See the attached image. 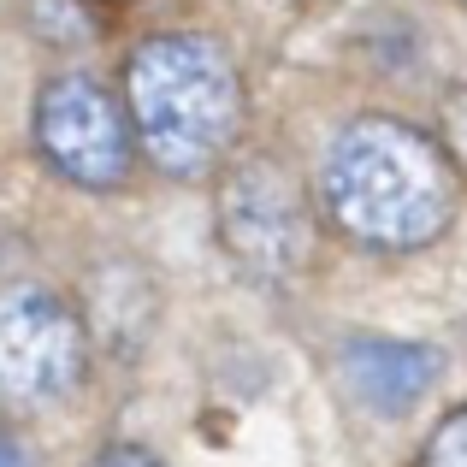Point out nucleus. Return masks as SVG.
Masks as SVG:
<instances>
[{
  "label": "nucleus",
  "instance_id": "obj_6",
  "mask_svg": "<svg viewBox=\"0 0 467 467\" xmlns=\"http://www.w3.org/2000/svg\"><path fill=\"white\" fill-rule=\"evenodd\" d=\"M343 379L367 409L397 414L438 379V355L414 349V343H349L343 349Z\"/></svg>",
  "mask_w": 467,
  "mask_h": 467
},
{
  "label": "nucleus",
  "instance_id": "obj_4",
  "mask_svg": "<svg viewBox=\"0 0 467 467\" xmlns=\"http://www.w3.org/2000/svg\"><path fill=\"white\" fill-rule=\"evenodd\" d=\"M36 149L78 190H119L137 166V130L101 78L59 71L36 95Z\"/></svg>",
  "mask_w": 467,
  "mask_h": 467
},
{
  "label": "nucleus",
  "instance_id": "obj_5",
  "mask_svg": "<svg viewBox=\"0 0 467 467\" xmlns=\"http://www.w3.org/2000/svg\"><path fill=\"white\" fill-rule=\"evenodd\" d=\"M89 337L83 319L42 285H0V397L59 402L78 390Z\"/></svg>",
  "mask_w": 467,
  "mask_h": 467
},
{
  "label": "nucleus",
  "instance_id": "obj_2",
  "mask_svg": "<svg viewBox=\"0 0 467 467\" xmlns=\"http://www.w3.org/2000/svg\"><path fill=\"white\" fill-rule=\"evenodd\" d=\"M125 113L166 178H207L243 130V78L213 36H154L125 66Z\"/></svg>",
  "mask_w": 467,
  "mask_h": 467
},
{
  "label": "nucleus",
  "instance_id": "obj_7",
  "mask_svg": "<svg viewBox=\"0 0 467 467\" xmlns=\"http://www.w3.org/2000/svg\"><path fill=\"white\" fill-rule=\"evenodd\" d=\"M420 467H467V402L432 426V438L420 450Z\"/></svg>",
  "mask_w": 467,
  "mask_h": 467
},
{
  "label": "nucleus",
  "instance_id": "obj_8",
  "mask_svg": "<svg viewBox=\"0 0 467 467\" xmlns=\"http://www.w3.org/2000/svg\"><path fill=\"white\" fill-rule=\"evenodd\" d=\"M89 467H166V462L149 456L142 444H107V450H101V456H95Z\"/></svg>",
  "mask_w": 467,
  "mask_h": 467
},
{
  "label": "nucleus",
  "instance_id": "obj_3",
  "mask_svg": "<svg viewBox=\"0 0 467 467\" xmlns=\"http://www.w3.org/2000/svg\"><path fill=\"white\" fill-rule=\"evenodd\" d=\"M213 225L243 273L278 285V278H296L314 261L319 202L285 160L243 154L237 166H225V178L213 190Z\"/></svg>",
  "mask_w": 467,
  "mask_h": 467
},
{
  "label": "nucleus",
  "instance_id": "obj_9",
  "mask_svg": "<svg viewBox=\"0 0 467 467\" xmlns=\"http://www.w3.org/2000/svg\"><path fill=\"white\" fill-rule=\"evenodd\" d=\"M0 467H24V456H18V444H12L6 432H0Z\"/></svg>",
  "mask_w": 467,
  "mask_h": 467
},
{
  "label": "nucleus",
  "instance_id": "obj_1",
  "mask_svg": "<svg viewBox=\"0 0 467 467\" xmlns=\"http://www.w3.org/2000/svg\"><path fill=\"white\" fill-rule=\"evenodd\" d=\"M314 202L349 243L409 254L450 231L462 207V178L450 154L409 119L367 113L326 142Z\"/></svg>",
  "mask_w": 467,
  "mask_h": 467
}]
</instances>
